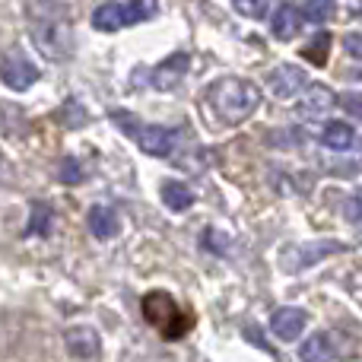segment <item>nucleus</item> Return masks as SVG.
<instances>
[{
  "label": "nucleus",
  "instance_id": "1",
  "mask_svg": "<svg viewBox=\"0 0 362 362\" xmlns=\"http://www.w3.org/2000/svg\"><path fill=\"white\" fill-rule=\"evenodd\" d=\"M206 99H210L213 112L219 115L223 124H242L261 105V93H257L255 83L238 80V76H223L206 89Z\"/></svg>",
  "mask_w": 362,
  "mask_h": 362
},
{
  "label": "nucleus",
  "instance_id": "2",
  "mask_svg": "<svg viewBox=\"0 0 362 362\" xmlns=\"http://www.w3.org/2000/svg\"><path fill=\"white\" fill-rule=\"evenodd\" d=\"M112 121L127 134V137L137 140V146L150 156H169L172 146H175V134L163 124H140L131 112H112Z\"/></svg>",
  "mask_w": 362,
  "mask_h": 362
},
{
  "label": "nucleus",
  "instance_id": "3",
  "mask_svg": "<svg viewBox=\"0 0 362 362\" xmlns=\"http://www.w3.org/2000/svg\"><path fill=\"white\" fill-rule=\"evenodd\" d=\"M144 318L150 321L153 327H159V331L165 334V337H181V334L191 327V318L187 315L178 312L175 299H172L169 293H163V289H153V293L144 296Z\"/></svg>",
  "mask_w": 362,
  "mask_h": 362
},
{
  "label": "nucleus",
  "instance_id": "4",
  "mask_svg": "<svg viewBox=\"0 0 362 362\" xmlns=\"http://www.w3.org/2000/svg\"><path fill=\"white\" fill-rule=\"evenodd\" d=\"M346 245L344 242H337V238H325V242H305V245H299V248H293L286 257H283V264L289 267V274H296V270H305V267H312V264H318L321 257H327V255H340Z\"/></svg>",
  "mask_w": 362,
  "mask_h": 362
},
{
  "label": "nucleus",
  "instance_id": "5",
  "mask_svg": "<svg viewBox=\"0 0 362 362\" xmlns=\"http://www.w3.org/2000/svg\"><path fill=\"white\" fill-rule=\"evenodd\" d=\"M267 86L276 99H293V95H299L308 86V74L302 67H296V64H280L267 76Z\"/></svg>",
  "mask_w": 362,
  "mask_h": 362
},
{
  "label": "nucleus",
  "instance_id": "6",
  "mask_svg": "<svg viewBox=\"0 0 362 362\" xmlns=\"http://www.w3.org/2000/svg\"><path fill=\"white\" fill-rule=\"evenodd\" d=\"M64 344H67L70 356L80 359V362H95L102 353V344H99V334L93 331V327L80 325V327H70L67 334H64Z\"/></svg>",
  "mask_w": 362,
  "mask_h": 362
},
{
  "label": "nucleus",
  "instance_id": "7",
  "mask_svg": "<svg viewBox=\"0 0 362 362\" xmlns=\"http://www.w3.org/2000/svg\"><path fill=\"white\" fill-rule=\"evenodd\" d=\"M334 105H337V95H334V89L321 86V83H312V86H305V93H302L296 112H299L302 118H325V115L331 112Z\"/></svg>",
  "mask_w": 362,
  "mask_h": 362
},
{
  "label": "nucleus",
  "instance_id": "8",
  "mask_svg": "<svg viewBox=\"0 0 362 362\" xmlns=\"http://www.w3.org/2000/svg\"><path fill=\"white\" fill-rule=\"evenodd\" d=\"M0 80H4L10 89L23 93V89H29L32 83L38 80V67L32 61H25V57H19V54L4 57V64H0Z\"/></svg>",
  "mask_w": 362,
  "mask_h": 362
},
{
  "label": "nucleus",
  "instance_id": "9",
  "mask_svg": "<svg viewBox=\"0 0 362 362\" xmlns=\"http://www.w3.org/2000/svg\"><path fill=\"white\" fill-rule=\"evenodd\" d=\"M305 325H308L305 308H276L274 318H270V327H274V334L280 340H299Z\"/></svg>",
  "mask_w": 362,
  "mask_h": 362
},
{
  "label": "nucleus",
  "instance_id": "10",
  "mask_svg": "<svg viewBox=\"0 0 362 362\" xmlns=\"http://www.w3.org/2000/svg\"><path fill=\"white\" fill-rule=\"evenodd\" d=\"M187 64H191V57L181 54V51L178 54H172V57H165V61L153 70V86L163 89V93L165 89H172V86H178L181 76L187 74Z\"/></svg>",
  "mask_w": 362,
  "mask_h": 362
},
{
  "label": "nucleus",
  "instance_id": "11",
  "mask_svg": "<svg viewBox=\"0 0 362 362\" xmlns=\"http://www.w3.org/2000/svg\"><path fill=\"white\" fill-rule=\"evenodd\" d=\"M93 25L99 32H118L121 25H131V13L124 4H102L93 13Z\"/></svg>",
  "mask_w": 362,
  "mask_h": 362
},
{
  "label": "nucleus",
  "instance_id": "12",
  "mask_svg": "<svg viewBox=\"0 0 362 362\" xmlns=\"http://www.w3.org/2000/svg\"><path fill=\"white\" fill-rule=\"evenodd\" d=\"M86 223H89V232H93L95 238H112V235H118V213H115L112 206L95 204L93 210H89Z\"/></svg>",
  "mask_w": 362,
  "mask_h": 362
},
{
  "label": "nucleus",
  "instance_id": "13",
  "mask_svg": "<svg viewBox=\"0 0 362 362\" xmlns=\"http://www.w3.org/2000/svg\"><path fill=\"white\" fill-rule=\"evenodd\" d=\"M353 140H356V134H353L350 124H344V121H331V124H325V131H321V144L327 146V150H350Z\"/></svg>",
  "mask_w": 362,
  "mask_h": 362
},
{
  "label": "nucleus",
  "instance_id": "14",
  "mask_svg": "<svg viewBox=\"0 0 362 362\" xmlns=\"http://www.w3.org/2000/svg\"><path fill=\"white\" fill-rule=\"evenodd\" d=\"M270 29H274V35L280 38V42H293V38L299 35V13H296L293 6H280V10L274 13Z\"/></svg>",
  "mask_w": 362,
  "mask_h": 362
},
{
  "label": "nucleus",
  "instance_id": "15",
  "mask_svg": "<svg viewBox=\"0 0 362 362\" xmlns=\"http://www.w3.org/2000/svg\"><path fill=\"white\" fill-rule=\"evenodd\" d=\"M163 204L169 206V210H187V206L194 204V194L187 185H181V181H163Z\"/></svg>",
  "mask_w": 362,
  "mask_h": 362
},
{
  "label": "nucleus",
  "instance_id": "16",
  "mask_svg": "<svg viewBox=\"0 0 362 362\" xmlns=\"http://www.w3.org/2000/svg\"><path fill=\"white\" fill-rule=\"evenodd\" d=\"M299 359L302 362H331V340H327L325 334H312V337L299 346Z\"/></svg>",
  "mask_w": 362,
  "mask_h": 362
},
{
  "label": "nucleus",
  "instance_id": "17",
  "mask_svg": "<svg viewBox=\"0 0 362 362\" xmlns=\"http://www.w3.org/2000/svg\"><path fill=\"white\" fill-rule=\"evenodd\" d=\"M334 13H337V4H334V0H305V6H302V16L315 25L331 23Z\"/></svg>",
  "mask_w": 362,
  "mask_h": 362
},
{
  "label": "nucleus",
  "instance_id": "18",
  "mask_svg": "<svg viewBox=\"0 0 362 362\" xmlns=\"http://www.w3.org/2000/svg\"><path fill=\"white\" fill-rule=\"evenodd\" d=\"M327 51H331V35L327 32H318V35L312 38V42L302 48V57H308L312 64H318V67H325L327 61Z\"/></svg>",
  "mask_w": 362,
  "mask_h": 362
},
{
  "label": "nucleus",
  "instance_id": "19",
  "mask_svg": "<svg viewBox=\"0 0 362 362\" xmlns=\"http://www.w3.org/2000/svg\"><path fill=\"white\" fill-rule=\"evenodd\" d=\"M51 219H54V210H51L48 204H35V206H32L29 232H32V235H48V232H51Z\"/></svg>",
  "mask_w": 362,
  "mask_h": 362
},
{
  "label": "nucleus",
  "instance_id": "20",
  "mask_svg": "<svg viewBox=\"0 0 362 362\" xmlns=\"http://www.w3.org/2000/svg\"><path fill=\"white\" fill-rule=\"evenodd\" d=\"M83 175H86V172H83V165L76 163L74 156H67V159L57 163V178H61V185H80Z\"/></svg>",
  "mask_w": 362,
  "mask_h": 362
},
{
  "label": "nucleus",
  "instance_id": "21",
  "mask_svg": "<svg viewBox=\"0 0 362 362\" xmlns=\"http://www.w3.org/2000/svg\"><path fill=\"white\" fill-rule=\"evenodd\" d=\"M159 10L156 0H131L127 4V13H131V23H144V19H153Z\"/></svg>",
  "mask_w": 362,
  "mask_h": 362
},
{
  "label": "nucleus",
  "instance_id": "22",
  "mask_svg": "<svg viewBox=\"0 0 362 362\" xmlns=\"http://www.w3.org/2000/svg\"><path fill=\"white\" fill-rule=\"evenodd\" d=\"M232 6L248 19H261L267 13V0H232Z\"/></svg>",
  "mask_w": 362,
  "mask_h": 362
},
{
  "label": "nucleus",
  "instance_id": "23",
  "mask_svg": "<svg viewBox=\"0 0 362 362\" xmlns=\"http://www.w3.org/2000/svg\"><path fill=\"white\" fill-rule=\"evenodd\" d=\"M340 105H344V112L350 115V118L362 121V93H346L344 99H340Z\"/></svg>",
  "mask_w": 362,
  "mask_h": 362
},
{
  "label": "nucleus",
  "instance_id": "24",
  "mask_svg": "<svg viewBox=\"0 0 362 362\" xmlns=\"http://www.w3.org/2000/svg\"><path fill=\"white\" fill-rule=\"evenodd\" d=\"M344 45H346V51H350V57H359L362 61V32H346Z\"/></svg>",
  "mask_w": 362,
  "mask_h": 362
},
{
  "label": "nucleus",
  "instance_id": "25",
  "mask_svg": "<svg viewBox=\"0 0 362 362\" xmlns=\"http://www.w3.org/2000/svg\"><path fill=\"white\" fill-rule=\"evenodd\" d=\"M346 216L350 219H362V187H356L350 197V206H346Z\"/></svg>",
  "mask_w": 362,
  "mask_h": 362
},
{
  "label": "nucleus",
  "instance_id": "26",
  "mask_svg": "<svg viewBox=\"0 0 362 362\" xmlns=\"http://www.w3.org/2000/svg\"><path fill=\"white\" fill-rule=\"evenodd\" d=\"M286 4H293V0H286Z\"/></svg>",
  "mask_w": 362,
  "mask_h": 362
}]
</instances>
